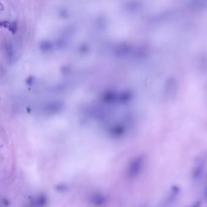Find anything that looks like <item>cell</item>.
<instances>
[{
  "label": "cell",
  "instance_id": "1",
  "mask_svg": "<svg viewBox=\"0 0 207 207\" xmlns=\"http://www.w3.org/2000/svg\"><path fill=\"white\" fill-rule=\"evenodd\" d=\"M207 164V152H203L198 156L194 161L191 171V177L194 181H198L202 176Z\"/></svg>",
  "mask_w": 207,
  "mask_h": 207
},
{
  "label": "cell",
  "instance_id": "2",
  "mask_svg": "<svg viewBox=\"0 0 207 207\" xmlns=\"http://www.w3.org/2000/svg\"><path fill=\"white\" fill-rule=\"evenodd\" d=\"M146 158L145 156L140 155L131 160L127 169L128 176L131 178L137 177L145 166Z\"/></svg>",
  "mask_w": 207,
  "mask_h": 207
},
{
  "label": "cell",
  "instance_id": "3",
  "mask_svg": "<svg viewBox=\"0 0 207 207\" xmlns=\"http://www.w3.org/2000/svg\"><path fill=\"white\" fill-rule=\"evenodd\" d=\"M181 188L177 185H173L169 189L166 196L161 202L160 207H169L177 199L181 193Z\"/></svg>",
  "mask_w": 207,
  "mask_h": 207
},
{
  "label": "cell",
  "instance_id": "4",
  "mask_svg": "<svg viewBox=\"0 0 207 207\" xmlns=\"http://www.w3.org/2000/svg\"><path fill=\"white\" fill-rule=\"evenodd\" d=\"M90 201L95 206H102L106 203V197L103 194L95 193L91 197Z\"/></svg>",
  "mask_w": 207,
  "mask_h": 207
},
{
  "label": "cell",
  "instance_id": "5",
  "mask_svg": "<svg viewBox=\"0 0 207 207\" xmlns=\"http://www.w3.org/2000/svg\"><path fill=\"white\" fill-rule=\"evenodd\" d=\"M48 202L47 197L44 195H40L34 199L31 203V207H44Z\"/></svg>",
  "mask_w": 207,
  "mask_h": 207
},
{
  "label": "cell",
  "instance_id": "6",
  "mask_svg": "<svg viewBox=\"0 0 207 207\" xmlns=\"http://www.w3.org/2000/svg\"><path fill=\"white\" fill-rule=\"evenodd\" d=\"M205 197L206 198V199L207 200V186H206L205 190Z\"/></svg>",
  "mask_w": 207,
  "mask_h": 207
}]
</instances>
